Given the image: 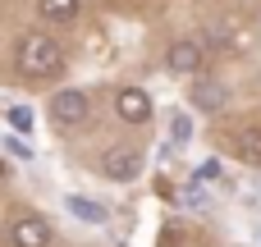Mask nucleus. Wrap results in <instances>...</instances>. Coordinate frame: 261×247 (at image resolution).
I'll use <instances>...</instances> for the list:
<instances>
[{"label":"nucleus","instance_id":"1","mask_svg":"<svg viewBox=\"0 0 261 247\" xmlns=\"http://www.w3.org/2000/svg\"><path fill=\"white\" fill-rule=\"evenodd\" d=\"M14 60H18V73L32 78V83H41V78H60V69H64V50H60V41L46 37V32H23Z\"/></svg>","mask_w":261,"mask_h":247},{"label":"nucleus","instance_id":"2","mask_svg":"<svg viewBox=\"0 0 261 247\" xmlns=\"http://www.w3.org/2000/svg\"><path fill=\"white\" fill-rule=\"evenodd\" d=\"M87 110H92V96L78 92V87H64V92L50 96V119H55V128H78V124L87 119Z\"/></svg>","mask_w":261,"mask_h":247},{"label":"nucleus","instance_id":"3","mask_svg":"<svg viewBox=\"0 0 261 247\" xmlns=\"http://www.w3.org/2000/svg\"><path fill=\"white\" fill-rule=\"evenodd\" d=\"M101 174H106L110 183H133V179L142 174V151H138V147H110V151L101 156Z\"/></svg>","mask_w":261,"mask_h":247},{"label":"nucleus","instance_id":"4","mask_svg":"<svg viewBox=\"0 0 261 247\" xmlns=\"http://www.w3.org/2000/svg\"><path fill=\"white\" fill-rule=\"evenodd\" d=\"M165 64H170V73H202L206 69V41L202 37H188V41H174L170 50H165Z\"/></svg>","mask_w":261,"mask_h":247},{"label":"nucleus","instance_id":"5","mask_svg":"<svg viewBox=\"0 0 261 247\" xmlns=\"http://www.w3.org/2000/svg\"><path fill=\"white\" fill-rule=\"evenodd\" d=\"M9 243L14 247H50V225L41 215H18L9 225Z\"/></svg>","mask_w":261,"mask_h":247},{"label":"nucleus","instance_id":"6","mask_svg":"<svg viewBox=\"0 0 261 247\" xmlns=\"http://www.w3.org/2000/svg\"><path fill=\"white\" fill-rule=\"evenodd\" d=\"M115 115H119L124 124H147V119H151V96H147L142 87H124V92L115 96Z\"/></svg>","mask_w":261,"mask_h":247},{"label":"nucleus","instance_id":"7","mask_svg":"<svg viewBox=\"0 0 261 247\" xmlns=\"http://www.w3.org/2000/svg\"><path fill=\"white\" fill-rule=\"evenodd\" d=\"M225 96H229V92H225V83H216V78H202V73H197V83H193V105H197V110H220V105H225Z\"/></svg>","mask_w":261,"mask_h":247},{"label":"nucleus","instance_id":"8","mask_svg":"<svg viewBox=\"0 0 261 247\" xmlns=\"http://www.w3.org/2000/svg\"><path fill=\"white\" fill-rule=\"evenodd\" d=\"M64 206H69L78 220H87V225H106V220H110V211H106L101 202H92V197H78V193H69V197H64Z\"/></svg>","mask_w":261,"mask_h":247},{"label":"nucleus","instance_id":"9","mask_svg":"<svg viewBox=\"0 0 261 247\" xmlns=\"http://www.w3.org/2000/svg\"><path fill=\"white\" fill-rule=\"evenodd\" d=\"M234 151H239L243 160L261 165V124H243V128L234 133Z\"/></svg>","mask_w":261,"mask_h":247},{"label":"nucleus","instance_id":"10","mask_svg":"<svg viewBox=\"0 0 261 247\" xmlns=\"http://www.w3.org/2000/svg\"><path fill=\"white\" fill-rule=\"evenodd\" d=\"M37 5H41V18L69 23V18H78V5H83V0H37Z\"/></svg>","mask_w":261,"mask_h":247},{"label":"nucleus","instance_id":"11","mask_svg":"<svg viewBox=\"0 0 261 247\" xmlns=\"http://www.w3.org/2000/svg\"><path fill=\"white\" fill-rule=\"evenodd\" d=\"M170 138H174V142H188V138H193V119H188L184 110H174V119H170Z\"/></svg>","mask_w":261,"mask_h":247},{"label":"nucleus","instance_id":"12","mask_svg":"<svg viewBox=\"0 0 261 247\" xmlns=\"http://www.w3.org/2000/svg\"><path fill=\"white\" fill-rule=\"evenodd\" d=\"M9 124L28 133V128H32V110H23V105H14V110H9Z\"/></svg>","mask_w":261,"mask_h":247},{"label":"nucleus","instance_id":"13","mask_svg":"<svg viewBox=\"0 0 261 247\" xmlns=\"http://www.w3.org/2000/svg\"><path fill=\"white\" fill-rule=\"evenodd\" d=\"M197 179H220V160H202L197 165Z\"/></svg>","mask_w":261,"mask_h":247},{"label":"nucleus","instance_id":"14","mask_svg":"<svg viewBox=\"0 0 261 247\" xmlns=\"http://www.w3.org/2000/svg\"><path fill=\"white\" fill-rule=\"evenodd\" d=\"M5 174H9V165H5V160H0V179H5Z\"/></svg>","mask_w":261,"mask_h":247}]
</instances>
